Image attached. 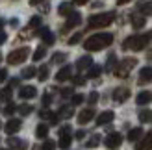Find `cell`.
Wrapping results in <instances>:
<instances>
[{"mask_svg": "<svg viewBox=\"0 0 152 150\" xmlns=\"http://www.w3.org/2000/svg\"><path fill=\"white\" fill-rule=\"evenodd\" d=\"M111 43H113V35L111 33H95L83 43V48L89 50V52H96V50H102L106 47H110Z\"/></svg>", "mask_w": 152, "mask_h": 150, "instance_id": "obj_1", "label": "cell"}, {"mask_svg": "<svg viewBox=\"0 0 152 150\" xmlns=\"http://www.w3.org/2000/svg\"><path fill=\"white\" fill-rule=\"evenodd\" d=\"M152 39V32L147 33H141V35H130L128 39H124L123 43V48L124 50H134V52H139L143 48H147V44Z\"/></svg>", "mask_w": 152, "mask_h": 150, "instance_id": "obj_2", "label": "cell"}, {"mask_svg": "<svg viewBox=\"0 0 152 150\" xmlns=\"http://www.w3.org/2000/svg\"><path fill=\"white\" fill-rule=\"evenodd\" d=\"M113 20H115V13L108 11V13H98V15L89 17L87 24H89V28H106V26H110Z\"/></svg>", "mask_w": 152, "mask_h": 150, "instance_id": "obj_3", "label": "cell"}, {"mask_svg": "<svg viewBox=\"0 0 152 150\" xmlns=\"http://www.w3.org/2000/svg\"><path fill=\"white\" fill-rule=\"evenodd\" d=\"M135 65H137V59H135V58H126V59H123V61L119 63V67H115L113 72H115L117 78H126Z\"/></svg>", "mask_w": 152, "mask_h": 150, "instance_id": "obj_4", "label": "cell"}, {"mask_svg": "<svg viewBox=\"0 0 152 150\" xmlns=\"http://www.w3.org/2000/svg\"><path fill=\"white\" fill-rule=\"evenodd\" d=\"M28 54H30V48H26V47L17 48V50H13L11 54H7V63L10 65H19L28 58Z\"/></svg>", "mask_w": 152, "mask_h": 150, "instance_id": "obj_5", "label": "cell"}, {"mask_svg": "<svg viewBox=\"0 0 152 150\" xmlns=\"http://www.w3.org/2000/svg\"><path fill=\"white\" fill-rule=\"evenodd\" d=\"M130 98V89L128 87H117L115 91H113V100L115 102H124V100H128Z\"/></svg>", "mask_w": 152, "mask_h": 150, "instance_id": "obj_6", "label": "cell"}, {"mask_svg": "<svg viewBox=\"0 0 152 150\" xmlns=\"http://www.w3.org/2000/svg\"><path fill=\"white\" fill-rule=\"evenodd\" d=\"M121 143H123V137H121V133H110L108 137H106V146L108 148H117Z\"/></svg>", "mask_w": 152, "mask_h": 150, "instance_id": "obj_7", "label": "cell"}, {"mask_svg": "<svg viewBox=\"0 0 152 150\" xmlns=\"http://www.w3.org/2000/svg\"><path fill=\"white\" fill-rule=\"evenodd\" d=\"M37 95V89L32 87V85H24V87H20V91H19V96L20 98H34V96Z\"/></svg>", "mask_w": 152, "mask_h": 150, "instance_id": "obj_8", "label": "cell"}, {"mask_svg": "<svg viewBox=\"0 0 152 150\" xmlns=\"http://www.w3.org/2000/svg\"><path fill=\"white\" fill-rule=\"evenodd\" d=\"M113 117H115V115H113V111H102V113L96 117V124H98V126L110 124V122L113 121Z\"/></svg>", "mask_w": 152, "mask_h": 150, "instance_id": "obj_9", "label": "cell"}, {"mask_svg": "<svg viewBox=\"0 0 152 150\" xmlns=\"http://www.w3.org/2000/svg\"><path fill=\"white\" fill-rule=\"evenodd\" d=\"M4 130H6V133H10V135L17 133L20 130V121H19V119H11V121H7V124H6Z\"/></svg>", "mask_w": 152, "mask_h": 150, "instance_id": "obj_10", "label": "cell"}, {"mask_svg": "<svg viewBox=\"0 0 152 150\" xmlns=\"http://www.w3.org/2000/svg\"><path fill=\"white\" fill-rule=\"evenodd\" d=\"M71 76H72V69H71L69 65H65L63 69H59V71H58L56 80H58V82H65V80H69Z\"/></svg>", "mask_w": 152, "mask_h": 150, "instance_id": "obj_11", "label": "cell"}, {"mask_svg": "<svg viewBox=\"0 0 152 150\" xmlns=\"http://www.w3.org/2000/svg\"><path fill=\"white\" fill-rule=\"evenodd\" d=\"M39 37H41L43 41H45V44H54V41H56L54 33H52L48 28H43L41 32H39Z\"/></svg>", "mask_w": 152, "mask_h": 150, "instance_id": "obj_12", "label": "cell"}, {"mask_svg": "<svg viewBox=\"0 0 152 150\" xmlns=\"http://www.w3.org/2000/svg\"><path fill=\"white\" fill-rule=\"evenodd\" d=\"M93 117H95V111L93 109H83V111H80V115H78V122L80 124H87Z\"/></svg>", "mask_w": 152, "mask_h": 150, "instance_id": "obj_13", "label": "cell"}, {"mask_svg": "<svg viewBox=\"0 0 152 150\" xmlns=\"http://www.w3.org/2000/svg\"><path fill=\"white\" fill-rule=\"evenodd\" d=\"M80 22H82V15H80V13H71V15H69V20H67V24H65V30L78 26Z\"/></svg>", "mask_w": 152, "mask_h": 150, "instance_id": "obj_14", "label": "cell"}, {"mask_svg": "<svg viewBox=\"0 0 152 150\" xmlns=\"http://www.w3.org/2000/svg\"><path fill=\"white\" fill-rule=\"evenodd\" d=\"M135 148H137V150H152V132L147 133V135L143 137V141Z\"/></svg>", "mask_w": 152, "mask_h": 150, "instance_id": "obj_15", "label": "cell"}, {"mask_svg": "<svg viewBox=\"0 0 152 150\" xmlns=\"http://www.w3.org/2000/svg\"><path fill=\"white\" fill-rule=\"evenodd\" d=\"M152 80V67H145L139 72V84H147V82Z\"/></svg>", "mask_w": 152, "mask_h": 150, "instance_id": "obj_16", "label": "cell"}, {"mask_svg": "<svg viewBox=\"0 0 152 150\" xmlns=\"http://www.w3.org/2000/svg\"><path fill=\"white\" fill-rule=\"evenodd\" d=\"M152 100V93L150 91H141L137 95V98H135V102L139 104V106H145V104H148Z\"/></svg>", "mask_w": 152, "mask_h": 150, "instance_id": "obj_17", "label": "cell"}, {"mask_svg": "<svg viewBox=\"0 0 152 150\" xmlns=\"http://www.w3.org/2000/svg\"><path fill=\"white\" fill-rule=\"evenodd\" d=\"M93 65V59H91V56H83L78 59V63H76V67L82 71V69H89V67Z\"/></svg>", "mask_w": 152, "mask_h": 150, "instance_id": "obj_18", "label": "cell"}, {"mask_svg": "<svg viewBox=\"0 0 152 150\" xmlns=\"http://www.w3.org/2000/svg\"><path fill=\"white\" fill-rule=\"evenodd\" d=\"M58 13L59 15H67V17H69V15L72 13V4L71 2H61V4H59V7H58Z\"/></svg>", "mask_w": 152, "mask_h": 150, "instance_id": "obj_19", "label": "cell"}, {"mask_svg": "<svg viewBox=\"0 0 152 150\" xmlns=\"http://www.w3.org/2000/svg\"><path fill=\"white\" fill-rule=\"evenodd\" d=\"M141 137H143V130L141 128H134V130H130V133H128V141H132V143L139 141Z\"/></svg>", "mask_w": 152, "mask_h": 150, "instance_id": "obj_20", "label": "cell"}, {"mask_svg": "<svg viewBox=\"0 0 152 150\" xmlns=\"http://www.w3.org/2000/svg\"><path fill=\"white\" fill-rule=\"evenodd\" d=\"M132 26L134 28H143L145 26V15H134L132 17Z\"/></svg>", "mask_w": 152, "mask_h": 150, "instance_id": "obj_21", "label": "cell"}, {"mask_svg": "<svg viewBox=\"0 0 152 150\" xmlns=\"http://www.w3.org/2000/svg\"><path fill=\"white\" fill-rule=\"evenodd\" d=\"M35 135L39 137V139H45V137L48 135V126H47V124H39V126L35 128Z\"/></svg>", "mask_w": 152, "mask_h": 150, "instance_id": "obj_22", "label": "cell"}, {"mask_svg": "<svg viewBox=\"0 0 152 150\" xmlns=\"http://www.w3.org/2000/svg\"><path fill=\"white\" fill-rule=\"evenodd\" d=\"M100 72H102V67L91 65L89 67V72H87V78H98V76H100Z\"/></svg>", "mask_w": 152, "mask_h": 150, "instance_id": "obj_23", "label": "cell"}, {"mask_svg": "<svg viewBox=\"0 0 152 150\" xmlns=\"http://www.w3.org/2000/svg\"><path fill=\"white\" fill-rule=\"evenodd\" d=\"M71 133H65V135H61V137H59V148H69L71 146Z\"/></svg>", "mask_w": 152, "mask_h": 150, "instance_id": "obj_24", "label": "cell"}, {"mask_svg": "<svg viewBox=\"0 0 152 150\" xmlns=\"http://www.w3.org/2000/svg\"><path fill=\"white\" fill-rule=\"evenodd\" d=\"M139 11L141 15H152V0H148V2H143L139 6Z\"/></svg>", "mask_w": 152, "mask_h": 150, "instance_id": "obj_25", "label": "cell"}, {"mask_svg": "<svg viewBox=\"0 0 152 150\" xmlns=\"http://www.w3.org/2000/svg\"><path fill=\"white\" fill-rule=\"evenodd\" d=\"M139 121H141V122H150V121H152V111H150V109L139 111Z\"/></svg>", "mask_w": 152, "mask_h": 150, "instance_id": "obj_26", "label": "cell"}, {"mask_svg": "<svg viewBox=\"0 0 152 150\" xmlns=\"http://www.w3.org/2000/svg\"><path fill=\"white\" fill-rule=\"evenodd\" d=\"M45 56H47V48H45V47H39V48L34 52V61H41Z\"/></svg>", "mask_w": 152, "mask_h": 150, "instance_id": "obj_27", "label": "cell"}, {"mask_svg": "<svg viewBox=\"0 0 152 150\" xmlns=\"http://www.w3.org/2000/svg\"><path fill=\"white\" fill-rule=\"evenodd\" d=\"M37 74V71L34 69V67H26L24 71H22V78H26V80H30V78H34Z\"/></svg>", "mask_w": 152, "mask_h": 150, "instance_id": "obj_28", "label": "cell"}, {"mask_svg": "<svg viewBox=\"0 0 152 150\" xmlns=\"http://www.w3.org/2000/svg\"><path fill=\"white\" fill-rule=\"evenodd\" d=\"M67 59V54H63V52H56L54 56H52V63H63Z\"/></svg>", "mask_w": 152, "mask_h": 150, "instance_id": "obj_29", "label": "cell"}, {"mask_svg": "<svg viewBox=\"0 0 152 150\" xmlns=\"http://www.w3.org/2000/svg\"><path fill=\"white\" fill-rule=\"evenodd\" d=\"M100 135H98V133H96V135H93V137H91L89 141H87V146L89 148H95V146H98V143H100Z\"/></svg>", "mask_w": 152, "mask_h": 150, "instance_id": "obj_30", "label": "cell"}, {"mask_svg": "<svg viewBox=\"0 0 152 150\" xmlns=\"http://www.w3.org/2000/svg\"><path fill=\"white\" fill-rule=\"evenodd\" d=\"M7 143H10V146H11V148H19V150H24V143H22V141H19V139H10Z\"/></svg>", "mask_w": 152, "mask_h": 150, "instance_id": "obj_31", "label": "cell"}, {"mask_svg": "<svg viewBox=\"0 0 152 150\" xmlns=\"http://www.w3.org/2000/svg\"><path fill=\"white\" fill-rule=\"evenodd\" d=\"M37 78H39L41 82H45L48 78V67H41L39 69V72H37Z\"/></svg>", "mask_w": 152, "mask_h": 150, "instance_id": "obj_32", "label": "cell"}, {"mask_svg": "<svg viewBox=\"0 0 152 150\" xmlns=\"http://www.w3.org/2000/svg\"><path fill=\"white\" fill-rule=\"evenodd\" d=\"M19 111H20L22 115H30V113H32V111H34V108L30 106V104H22V106L19 108Z\"/></svg>", "mask_w": 152, "mask_h": 150, "instance_id": "obj_33", "label": "cell"}, {"mask_svg": "<svg viewBox=\"0 0 152 150\" xmlns=\"http://www.w3.org/2000/svg\"><path fill=\"white\" fill-rule=\"evenodd\" d=\"M59 113H61V117H65V119H69V117H72V113H74V111H72V108H61V109H59Z\"/></svg>", "mask_w": 152, "mask_h": 150, "instance_id": "obj_34", "label": "cell"}, {"mask_svg": "<svg viewBox=\"0 0 152 150\" xmlns=\"http://www.w3.org/2000/svg\"><path fill=\"white\" fill-rule=\"evenodd\" d=\"M0 96H2V100L10 102V98H11V89H10V87H7V89H2V93H0Z\"/></svg>", "mask_w": 152, "mask_h": 150, "instance_id": "obj_35", "label": "cell"}, {"mask_svg": "<svg viewBox=\"0 0 152 150\" xmlns=\"http://www.w3.org/2000/svg\"><path fill=\"white\" fill-rule=\"evenodd\" d=\"M56 143H54V141H45V143H43V150H56Z\"/></svg>", "mask_w": 152, "mask_h": 150, "instance_id": "obj_36", "label": "cell"}, {"mask_svg": "<svg viewBox=\"0 0 152 150\" xmlns=\"http://www.w3.org/2000/svg\"><path fill=\"white\" fill-rule=\"evenodd\" d=\"M41 24V17H32L30 19V28H37Z\"/></svg>", "mask_w": 152, "mask_h": 150, "instance_id": "obj_37", "label": "cell"}, {"mask_svg": "<svg viewBox=\"0 0 152 150\" xmlns=\"http://www.w3.org/2000/svg\"><path fill=\"white\" fill-rule=\"evenodd\" d=\"M72 84L74 85H83V84H86V78H83V76H74L72 78Z\"/></svg>", "mask_w": 152, "mask_h": 150, "instance_id": "obj_38", "label": "cell"}, {"mask_svg": "<svg viewBox=\"0 0 152 150\" xmlns=\"http://www.w3.org/2000/svg\"><path fill=\"white\" fill-rule=\"evenodd\" d=\"M82 102H83L82 95H72V104H74V106H78V104H82Z\"/></svg>", "mask_w": 152, "mask_h": 150, "instance_id": "obj_39", "label": "cell"}, {"mask_svg": "<svg viewBox=\"0 0 152 150\" xmlns=\"http://www.w3.org/2000/svg\"><path fill=\"white\" fill-rule=\"evenodd\" d=\"M80 39H82V33H74V35L71 37V39H69V44H76Z\"/></svg>", "mask_w": 152, "mask_h": 150, "instance_id": "obj_40", "label": "cell"}, {"mask_svg": "<svg viewBox=\"0 0 152 150\" xmlns=\"http://www.w3.org/2000/svg\"><path fill=\"white\" fill-rule=\"evenodd\" d=\"M13 111H15V104H11V102H10V104H7V106H6V109H4V113H6V115H11Z\"/></svg>", "mask_w": 152, "mask_h": 150, "instance_id": "obj_41", "label": "cell"}, {"mask_svg": "<svg viewBox=\"0 0 152 150\" xmlns=\"http://www.w3.org/2000/svg\"><path fill=\"white\" fill-rule=\"evenodd\" d=\"M87 100H89L91 104H95V102L98 100V93H96V91H93V93H91V95H89V98H87Z\"/></svg>", "mask_w": 152, "mask_h": 150, "instance_id": "obj_42", "label": "cell"}, {"mask_svg": "<svg viewBox=\"0 0 152 150\" xmlns=\"http://www.w3.org/2000/svg\"><path fill=\"white\" fill-rule=\"evenodd\" d=\"M113 65H115V56L111 54V56L108 58V71H111V67H113Z\"/></svg>", "mask_w": 152, "mask_h": 150, "instance_id": "obj_43", "label": "cell"}, {"mask_svg": "<svg viewBox=\"0 0 152 150\" xmlns=\"http://www.w3.org/2000/svg\"><path fill=\"white\" fill-rule=\"evenodd\" d=\"M6 78H7V71L6 69H0V84H2Z\"/></svg>", "mask_w": 152, "mask_h": 150, "instance_id": "obj_44", "label": "cell"}, {"mask_svg": "<svg viewBox=\"0 0 152 150\" xmlns=\"http://www.w3.org/2000/svg\"><path fill=\"white\" fill-rule=\"evenodd\" d=\"M71 95H72V89H69V87L61 89V96H71Z\"/></svg>", "mask_w": 152, "mask_h": 150, "instance_id": "obj_45", "label": "cell"}, {"mask_svg": "<svg viewBox=\"0 0 152 150\" xmlns=\"http://www.w3.org/2000/svg\"><path fill=\"white\" fill-rule=\"evenodd\" d=\"M39 115H41V119H50V115H52V113H50V111H47V109H43Z\"/></svg>", "mask_w": 152, "mask_h": 150, "instance_id": "obj_46", "label": "cell"}, {"mask_svg": "<svg viewBox=\"0 0 152 150\" xmlns=\"http://www.w3.org/2000/svg\"><path fill=\"white\" fill-rule=\"evenodd\" d=\"M43 102H45V106H48V104H50V95H48V93L43 96Z\"/></svg>", "mask_w": 152, "mask_h": 150, "instance_id": "obj_47", "label": "cell"}, {"mask_svg": "<svg viewBox=\"0 0 152 150\" xmlns=\"http://www.w3.org/2000/svg\"><path fill=\"white\" fill-rule=\"evenodd\" d=\"M83 137H86V132H83V130L76 132V139H83Z\"/></svg>", "mask_w": 152, "mask_h": 150, "instance_id": "obj_48", "label": "cell"}, {"mask_svg": "<svg viewBox=\"0 0 152 150\" xmlns=\"http://www.w3.org/2000/svg\"><path fill=\"white\" fill-rule=\"evenodd\" d=\"M6 39H7V35H6L4 32H0V44H2V43H4Z\"/></svg>", "mask_w": 152, "mask_h": 150, "instance_id": "obj_49", "label": "cell"}, {"mask_svg": "<svg viewBox=\"0 0 152 150\" xmlns=\"http://www.w3.org/2000/svg\"><path fill=\"white\" fill-rule=\"evenodd\" d=\"M72 2H74V4H78V6H82V4H87L89 0H72Z\"/></svg>", "mask_w": 152, "mask_h": 150, "instance_id": "obj_50", "label": "cell"}, {"mask_svg": "<svg viewBox=\"0 0 152 150\" xmlns=\"http://www.w3.org/2000/svg\"><path fill=\"white\" fill-rule=\"evenodd\" d=\"M128 2H132V0H117L119 6H124V4H128Z\"/></svg>", "mask_w": 152, "mask_h": 150, "instance_id": "obj_51", "label": "cell"}, {"mask_svg": "<svg viewBox=\"0 0 152 150\" xmlns=\"http://www.w3.org/2000/svg\"><path fill=\"white\" fill-rule=\"evenodd\" d=\"M15 85H17V78H13V80L10 82V87H15Z\"/></svg>", "mask_w": 152, "mask_h": 150, "instance_id": "obj_52", "label": "cell"}, {"mask_svg": "<svg viewBox=\"0 0 152 150\" xmlns=\"http://www.w3.org/2000/svg\"><path fill=\"white\" fill-rule=\"evenodd\" d=\"M39 2H41V0H30V4H32V6H37Z\"/></svg>", "mask_w": 152, "mask_h": 150, "instance_id": "obj_53", "label": "cell"}, {"mask_svg": "<svg viewBox=\"0 0 152 150\" xmlns=\"http://www.w3.org/2000/svg\"><path fill=\"white\" fill-rule=\"evenodd\" d=\"M2 26H4V20H2V19H0V28H2Z\"/></svg>", "mask_w": 152, "mask_h": 150, "instance_id": "obj_54", "label": "cell"}, {"mask_svg": "<svg viewBox=\"0 0 152 150\" xmlns=\"http://www.w3.org/2000/svg\"><path fill=\"white\" fill-rule=\"evenodd\" d=\"M0 150H7V148H0Z\"/></svg>", "mask_w": 152, "mask_h": 150, "instance_id": "obj_55", "label": "cell"}, {"mask_svg": "<svg viewBox=\"0 0 152 150\" xmlns=\"http://www.w3.org/2000/svg\"><path fill=\"white\" fill-rule=\"evenodd\" d=\"M0 61H2V56H0Z\"/></svg>", "mask_w": 152, "mask_h": 150, "instance_id": "obj_56", "label": "cell"}, {"mask_svg": "<svg viewBox=\"0 0 152 150\" xmlns=\"http://www.w3.org/2000/svg\"><path fill=\"white\" fill-rule=\"evenodd\" d=\"M0 126H2V124H0Z\"/></svg>", "mask_w": 152, "mask_h": 150, "instance_id": "obj_57", "label": "cell"}]
</instances>
